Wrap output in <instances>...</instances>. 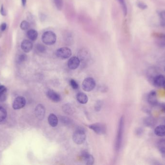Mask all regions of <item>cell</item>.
Instances as JSON below:
<instances>
[{"label":"cell","mask_w":165,"mask_h":165,"mask_svg":"<svg viewBox=\"0 0 165 165\" xmlns=\"http://www.w3.org/2000/svg\"><path fill=\"white\" fill-rule=\"evenodd\" d=\"M35 113L39 120H43L45 114V109L44 106L42 104L37 105L35 109Z\"/></svg>","instance_id":"obj_9"},{"label":"cell","mask_w":165,"mask_h":165,"mask_svg":"<svg viewBox=\"0 0 165 165\" xmlns=\"http://www.w3.org/2000/svg\"><path fill=\"white\" fill-rule=\"evenodd\" d=\"M7 89L5 88L4 90L0 91V101L3 102L7 99Z\"/></svg>","instance_id":"obj_25"},{"label":"cell","mask_w":165,"mask_h":165,"mask_svg":"<svg viewBox=\"0 0 165 165\" xmlns=\"http://www.w3.org/2000/svg\"><path fill=\"white\" fill-rule=\"evenodd\" d=\"M96 82L92 77H87L84 79L82 83V87L84 91L90 92L96 86Z\"/></svg>","instance_id":"obj_4"},{"label":"cell","mask_w":165,"mask_h":165,"mask_svg":"<svg viewBox=\"0 0 165 165\" xmlns=\"http://www.w3.org/2000/svg\"><path fill=\"white\" fill-rule=\"evenodd\" d=\"M26 103V101L23 96H18L14 100L13 103V108L14 109H21L24 108Z\"/></svg>","instance_id":"obj_6"},{"label":"cell","mask_w":165,"mask_h":165,"mask_svg":"<svg viewBox=\"0 0 165 165\" xmlns=\"http://www.w3.org/2000/svg\"><path fill=\"white\" fill-rule=\"evenodd\" d=\"M36 49L38 51L41 53H43L46 51V47L44 45L41 44H37L36 45Z\"/></svg>","instance_id":"obj_27"},{"label":"cell","mask_w":165,"mask_h":165,"mask_svg":"<svg viewBox=\"0 0 165 165\" xmlns=\"http://www.w3.org/2000/svg\"><path fill=\"white\" fill-rule=\"evenodd\" d=\"M165 82V77L162 75H159L155 77L153 79V84L156 87H161Z\"/></svg>","instance_id":"obj_13"},{"label":"cell","mask_w":165,"mask_h":165,"mask_svg":"<svg viewBox=\"0 0 165 165\" xmlns=\"http://www.w3.org/2000/svg\"><path fill=\"white\" fill-rule=\"evenodd\" d=\"M70 86H72V88L75 90H76L79 87V85H78L77 82H76L74 79H70Z\"/></svg>","instance_id":"obj_29"},{"label":"cell","mask_w":165,"mask_h":165,"mask_svg":"<svg viewBox=\"0 0 165 165\" xmlns=\"http://www.w3.org/2000/svg\"><path fill=\"white\" fill-rule=\"evenodd\" d=\"M137 6L141 9H145L147 7L146 4L141 2H138L137 3Z\"/></svg>","instance_id":"obj_31"},{"label":"cell","mask_w":165,"mask_h":165,"mask_svg":"<svg viewBox=\"0 0 165 165\" xmlns=\"http://www.w3.org/2000/svg\"><path fill=\"white\" fill-rule=\"evenodd\" d=\"M43 42L47 45H52L56 43L57 35L53 32L46 31L43 34L42 36Z\"/></svg>","instance_id":"obj_1"},{"label":"cell","mask_w":165,"mask_h":165,"mask_svg":"<svg viewBox=\"0 0 165 165\" xmlns=\"http://www.w3.org/2000/svg\"><path fill=\"white\" fill-rule=\"evenodd\" d=\"M6 87L5 86H3V85H0V91H2V90H4V89H5Z\"/></svg>","instance_id":"obj_38"},{"label":"cell","mask_w":165,"mask_h":165,"mask_svg":"<svg viewBox=\"0 0 165 165\" xmlns=\"http://www.w3.org/2000/svg\"><path fill=\"white\" fill-rule=\"evenodd\" d=\"M76 99L78 102L82 104H86L88 100V97L84 93H79L76 95Z\"/></svg>","instance_id":"obj_17"},{"label":"cell","mask_w":165,"mask_h":165,"mask_svg":"<svg viewBox=\"0 0 165 165\" xmlns=\"http://www.w3.org/2000/svg\"><path fill=\"white\" fill-rule=\"evenodd\" d=\"M119 2L121 6H122L123 12H124L125 16H126V14H127V8H126V4L125 0H119Z\"/></svg>","instance_id":"obj_28"},{"label":"cell","mask_w":165,"mask_h":165,"mask_svg":"<svg viewBox=\"0 0 165 165\" xmlns=\"http://www.w3.org/2000/svg\"><path fill=\"white\" fill-rule=\"evenodd\" d=\"M90 129L93 130L97 134H104L106 132V128L104 125L102 124L97 123V124H92L89 126Z\"/></svg>","instance_id":"obj_7"},{"label":"cell","mask_w":165,"mask_h":165,"mask_svg":"<svg viewBox=\"0 0 165 165\" xmlns=\"http://www.w3.org/2000/svg\"><path fill=\"white\" fill-rule=\"evenodd\" d=\"M148 101L152 105H156L157 103V98L156 91H151L148 96Z\"/></svg>","instance_id":"obj_15"},{"label":"cell","mask_w":165,"mask_h":165,"mask_svg":"<svg viewBox=\"0 0 165 165\" xmlns=\"http://www.w3.org/2000/svg\"><path fill=\"white\" fill-rule=\"evenodd\" d=\"M0 12L2 16H5L7 15V12L5 11V9L4 8L3 5H2L1 8V10H0Z\"/></svg>","instance_id":"obj_35"},{"label":"cell","mask_w":165,"mask_h":165,"mask_svg":"<svg viewBox=\"0 0 165 165\" xmlns=\"http://www.w3.org/2000/svg\"><path fill=\"white\" fill-rule=\"evenodd\" d=\"M163 87H164V89H165V83H164V85H163Z\"/></svg>","instance_id":"obj_40"},{"label":"cell","mask_w":165,"mask_h":165,"mask_svg":"<svg viewBox=\"0 0 165 165\" xmlns=\"http://www.w3.org/2000/svg\"><path fill=\"white\" fill-rule=\"evenodd\" d=\"M27 35L28 39H30L31 40L35 41L36 40L38 37V33L36 30L31 29L28 31Z\"/></svg>","instance_id":"obj_19"},{"label":"cell","mask_w":165,"mask_h":165,"mask_svg":"<svg viewBox=\"0 0 165 165\" xmlns=\"http://www.w3.org/2000/svg\"><path fill=\"white\" fill-rule=\"evenodd\" d=\"M162 107H163L162 109H163V111L165 113V105H164Z\"/></svg>","instance_id":"obj_39"},{"label":"cell","mask_w":165,"mask_h":165,"mask_svg":"<svg viewBox=\"0 0 165 165\" xmlns=\"http://www.w3.org/2000/svg\"><path fill=\"white\" fill-rule=\"evenodd\" d=\"M72 51L67 47H63L57 50L56 56L61 59H66L70 57L72 55Z\"/></svg>","instance_id":"obj_3"},{"label":"cell","mask_w":165,"mask_h":165,"mask_svg":"<svg viewBox=\"0 0 165 165\" xmlns=\"http://www.w3.org/2000/svg\"><path fill=\"white\" fill-rule=\"evenodd\" d=\"M22 1V4L23 7H25L26 4L27 0H21Z\"/></svg>","instance_id":"obj_37"},{"label":"cell","mask_w":165,"mask_h":165,"mask_svg":"<svg viewBox=\"0 0 165 165\" xmlns=\"http://www.w3.org/2000/svg\"><path fill=\"white\" fill-rule=\"evenodd\" d=\"M65 40H66V43H68V39H69L70 41V43H72V40H73V36H72V35L70 34V33H67L65 35Z\"/></svg>","instance_id":"obj_30"},{"label":"cell","mask_w":165,"mask_h":165,"mask_svg":"<svg viewBox=\"0 0 165 165\" xmlns=\"http://www.w3.org/2000/svg\"><path fill=\"white\" fill-rule=\"evenodd\" d=\"M7 112L4 108L0 106V122H3L7 118Z\"/></svg>","instance_id":"obj_22"},{"label":"cell","mask_w":165,"mask_h":165,"mask_svg":"<svg viewBox=\"0 0 165 165\" xmlns=\"http://www.w3.org/2000/svg\"><path fill=\"white\" fill-rule=\"evenodd\" d=\"M21 47L22 50L25 52L28 53L29 51H31V50L33 49V44L31 41L24 40L21 43Z\"/></svg>","instance_id":"obj_14"},{"label":"cell","mask_w":165,"mask_h":165,"mask_svg":"<svg viewBox=\"0 0 165 165\" xmlns=\"http://www.w3.org/2000/svg\"><path fill=\"white\" fill-rule=\"evenodd\" d=\"M48 122L52 127H56L59 123L58 118L56 115L54 114L53 113H51L48 117Z\"/></svg>","instance_id":"obj_16"},{"label":"cell","mask_w":165,"mask_h":165,"mask_svg":"<svg viewBox=\"0 0 165 165\" xmlns=\"http://www.w3.org/2000/svg\"><path fill=\"white\" fill-rule=\"evenodd\" d=\"M159 19L161 26L165 27V10L162 11L159 13Z\"/></svg>","instance_id":"obj_24"},{"label":"cell","mask_w":165,"mask_h":165,"mask_svg":"<svg viewBox=\"0 0 165 165\" xmlns=\"http://www.w3.org/2000/svg\"><path fill=\"white\" fill-rule=\"evenodd\" d=\"M73 140L76 144L81 145L86 140V134L84 130L81 128L76 129L73 136Z\"/></svg>","instance_id":"obj_2"},{"label":"cell","mask_w":165,"mask_h":165,"mask_svg":"<svg viewBox=\"0 0 165 165\" xmlns=\"http://www.w3.org/2000/svg\"><path fill=\"white\" fill-rule=\"evenodd\" d=\"M30 26V24L28 21H22L20 24V28L22 30H27L28 29Z\"/></svg>","instance_id":"obj_26"},{"label":"cell","mask_w":165,"mask_h":165,"mask_svg":"<svg viewBox=\"0 0 165 165\" xmlns=\"http://www.w3.org/2000/svg\"><path fill=\"white\" fill-rule=\"evenodd\" d=\"M62 109H63V111L68 114H72L75 111V109H74L73 107H72V105L69 104L64 105V106H63Z\"/></svg>","instance_id":"obj_20"},{"label":"cell","mask_w":165,"mask_h":165,"mask_svg":"<svg viewBox=\"0 0 165 165\" xmlns=\"http://www.w3.org/2000/svg\"><path fill=\"white\" fill-rule=\"evenodd\" d=\"M6 28H7V24L5 23H3V24H2L0 26V29L1 31L3 32L6 29Z\"/></svg>","instance_id":"obj_36"},{"label":"cell","mask_w":165,"mask_h":165,"mask_svg":"<svg viewBox=\"0 0 165 165\" xmlns=\"http://www.w3.org/2000/svg\"><path fill=\"white\" fill-rule=\"evenodd\" d=\"M46 95L51 100L55 102H59L61 99L60 95L52 90H48L46 93Z\"/></svg>","instance_id":"obj_11"},{"label":"cell","mask_w":165,"mask_h":165,"mask_svg":"<svg viewBox=\"0 0 165 165\" xmlns=\"http://www.w3.org/2000/svg\"><path fill=\"white\" fill-rule=\"evenodd\" d=\"M27 56L25 54H21L19 57L18 58V61L19 62H22L23 61H25L27 59Z\"/></svg>","instance_id":"obj_32"},{"label":"cell","mask_w":165,"mask_h":165,"mask_svg":"<svg viewBox=\"0 0 165 165\" xmlns=\"http://www.w3.org/2000/svg\"><path fill=\"white\" fill-rule=\"evenodd\" d=\"M164 69H165V67H164Z\"/></svg>","instance_id":"obj_41"},{"label":"cell","mask_w":165,"mask_h":165,"mask_svg":"<svg viewBox=\"0 0 165 165\" xmlns=\"http://www.w3.org/2000/svg\"><path fill=\"white\" fill-rule=\"evenodd\" d=\"M61 121H62V123L67 124V125L69 124L70 122V121L68 118L65 117H63L61 118Z\"/></svg>","instance_id":"obj_33"},{"label":"cell","mask_w":165,"mask_h":165,"mask_svg":"<svg viewBox=\"0 0 165 165\" xmlns=\"http://www.w3.org/2000/svg\"><path fill=\"white\" fill-rule=\"evenodd\" d=\"M101 103H100V101H99L95 106V109H96V111H99V110H101Z\"/></svg>","instance_id":"obj_34"},{"label":"cell","mask_w":165,"mask_h":165,"mask_svg":"<svg viewBox=\"0 0 165 165\" xmlns=\"http://www.w3.org/2000/svg\"><path fill=\"white\" fill-rule=\"evenodd\" d=\"M158 149L161 153H165V139L159 141L157 144Z\"/></svg>","instance_id":"obj_21"},{"label":"cell","mask_w":165,"mask_h":165,"mask_svg":"<svg viewBox=\"0 0 165 165\" xmlns=\"http://www.w3.org/2000/svg\"><path fill=\"white\" fill-rule=\"evenodd\" d=\"M53 2L57 9L61 10L63 7V0H53Z\"/></svg>","instance_id":"obj_23"},{"label":"cell","mask_w":165,"mask_h":165,"mask_svg":"<svg viewBox=\"0 0 165 165\" xmlns=\"http://www.w3.org/2000/svg\"><path fill=\"white\" fill-rule=\"evenodd\" d=\"M155 41L158 46L161 48L165 47V34L163 33H155L154 34Z\"/></svg>","instance_id":"obj_8"},{"label":"cell","mask_w":165,"mask_h":165,"mask_svg":"<svg viewBox=\"0 0 165 165\" xmlns=\"http://www.w3.org/2000/svg\"><path fill=\"white\" fill-rule=\"evenodd\" d=\"M83 160L86 165H93L94 162V158L92 155L86 151L82 152L81 155Z\"/></svg>","instance_id":"obj_12"},{"label":"cell","mask_w":165,"mask_h":165,"mask_svg":"<svg viewBox=\"0 0 165 165\" xmlns=\"http://www.w3.org/2000/svg\"><path fill=\"white\" fill-rule=\"evenodd\" d=\"M155 133L157 136H165V125H160L157 126L155 129Z\"/></svg>","instance_id":"obj_18"},{"label":"cell","mask_w":165,"mask_h":165,"mask_svg":"<svg viewBox=\"0 0 165 165\" xmlns=\"http://www.w3.org/2000/svg\"><path fill=\"white\" fill-rule=\"evenodd\" d=\"M80 64V60L77 57L70 58L68 61V66L70 69L75 70L77 69Z\"/></svg>","instance_id":"obj_10"},{"label":"cell","mask_w":165,"mask_h":165,"mask_svg":"<svg viewBox=\"0 0 165 165\" xmlns=\"http://www.w3.org/2000/svg\"><path fill=\"white\" fill-rule=\"evenodd\" d=\"M124 118L122 117L121 118L119 123V128L118 131L117 136L116 144V147L117 150H119L121 146L122 142V136H123V129H124Z\"/></svg>","instance_id":"obj_5"}]
</instances>
